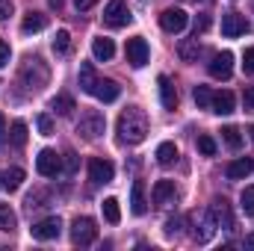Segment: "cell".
<instances>
[{
    "instance_id": "cell-46",
    "label": "cell",
    "mask_w": 254,
    "mask_h": 251,
    "mask_svg": "<svg viewBox=\"0 0 254 251\" xmlns=\"http://www.w3.org/2000/svg\"><path fill=\"white\" fill-rule=\"evenodd\" d=\"M51 3V9H63V0H48Z\"/></svg>"
},
{
    "instance_id": "cell-38",
    "label": "cell",
    "mask_w": 254,
    "mask_h": 251,
    "mask_svg": "<svg viewBox=\"0 0 254 251\" xmlns=\"http://www.w3.org/2000/svg\"><path fill=\"white\" fill-rule=\"evenodd\" d=\"M243 104H246V113H254V86H252V89H246Z\"/></svg>"
},
{
    "instance_id": "cell-1",
    "label": "cell",
    "mask_w": 254,
    "mask_h": 251,
    "mask_svg": "<svg viewBox=\"0 0 254 251\" xmlns=\"http://www.w3.org/2000/svg\"><path fill=\"white\" fill-rule=\"evenodd\" d=\"M148 136V116L139 107H127L119 116V139L125 145H139Z\"/></svg>"
},
{
    "instance_id": "cell-14",
    "label": "cell",
    "mask_w": 254,
    "mask_h": 251,
    "mask_svg": "<svg viewBox=\"0 0 254 251\" xmlns=\"http://www.w3.org/2000/svg\"><path fill=\"white\" fill-rule=\"evenodd\" d=\"M98 101H104V104H113V101H119V95H122V86L116 83V80H101L98 77V83H95V92H92Z\"/></svg>"
},
{
    "instance_id": "cell-23",
    "label": "cell",
    "mask_w": 254,
    "mask_h": 251,
    "mask_svg": "<svg viewBox=\"0 0 254 251\" xmlns=\"http://www.w3.org/2000/svg\"><path fill=\"white\" fill-rule=\"evenodd\" d=\"M175 160H178V145H175V142L157 145V163H160V166H172Z\"/></svg>"
},
{
    "instance_id": "cell-27",
    "label": "cell",
    "mask_w": 254,
    "mask_h": 251,
    "mask_svg": "<svg viewBox=\"0 0 254 251\" xmlns=\"http://www.w3.org/2000/svg\"><path fill=\"white\" fill-rule=\"evenodd\" d=\"M9 139H12L15 148H24V145H27V125H24V122H12V133H9Z\"/></svg>"
},
{
    "instance_id": "cell-26",
    "label": "cell",
    "mask_w": 254,
    "mask_h": 251,
    "mask_svg": "<svg viewBox=\"0 0 254 251\" xmlns=\"http://www.w3.org/2000/svg\"><path fill=\"white\" fill-rule=\"evenodd\" d=\"M104 219L110 222V225H119L122 222V210H119V201L116 198H104Z\"/></svg>"
},
{
    "instance_id": "cell-39",
    "label": "cell",
    "mask_w": 254,
    "mask_h": 251,
    "mask_svg": "<svg viewBox=\"0 0 254 251\" xmlns=\"http://www.w3.org/2000/svg\"><path fill=\"white\" fill-rule=\"evenodd\" d=\"M9 57H12V51H9V45H6V42L0 39V68L9 63Z\"/></svg>"
},
{
    "instance_id": "cell-20",
    "label": "cell",
    "mask_w": 254,
    "mask_h": 251,
    "mask_svg": "<svg viewBox=\"0 0 254 251\" xmlns=\"http://www.w3.org/2000/svg\"><path fill=\"white\" fill-rule=\"evenodd\" d=\"M92 54H95V60H98V63H110V60L116 57V45H113V39L98 36V39L92 42Z\"/></svg>"
},
{
    "instance_id": "cell-37",
    "label": "cell",
    "mask_w": 254,
    "mask_h": 251,
    "mask_svg": "<svg viewBox=\"0 0 254 251\" xmlns=\"http://www.w3.org/2000/svg\"><path fill=\"white\" fill-rule=\"evenodd\" d=\"M77 166H80L77 154H65V172H68V175H74V172H77Z\"/></svg>"
},
{
    "instance_id": "cell-34",
    "label": "cell",
    "mask_w": 254,
    "mask_h": 251,
    "mask_svg": "<svg viewBox=\"0 0 254 251\" xmlns=\"http://www.w3.org/2000/svg\"><path fill=\"white\" fill-rule=\"evenodd\" d=\"M198 151H201L204 157H213V154H216V142H213V136H198Z\"/></svg>"
},
{
    "instance_id": "cell-16",
    "label": "cell",
    "mask_w": 254,
    "mask_h": 251,
    "mask_svg": "<svg viewBox=\"0 0 254 251\" xmlns=\"http://www.w3.org/2000/svg\"><path fill=\"white\" fill-rule=\"evenodd\" d=\"M234 107H237V98H234V92H216L213 95V101H210V110L216 113V116H231L234 113Z\"/></svg>"
},
{
    "instance_id": "cell-8",
    "label": "cell",
    "mask_w": 254,
    "mask_h": 251,
    "mask_svg": "<svg viewBox=\"0 0 254 251\" xmlns=\"http://www.w3.org/2000/svg\"><path fill=\"white\" fill-rule=\"evenodd\" d=\"M116 178V166L110 163V160H101V157H92L89 160V181L92 184H110Z\"/></svg>"
},
{
    "instance_id": "cell-10",
    "label": "cell",
    "mask_w": 254,
    "mask_h": 251,
    "mask_svg": "<svg viewBox=\"0 0 254 251\" xmlns=\"http://www.w3.org/2000/svg\"><path fill=\"white\" fill-rule=\"evenodd\" d=\"M127 63L133 65V68H142V65L148 63V57H151V48H148V42L142 39V36H136V39H127Z\"/></svg>"
},
{
    "instance_id": "cell-5",
    "label": "cell",
    "mask_w": 254,
    "mask_h": 251,
    "mask_svg": "<svg viewBox=\"0 0 254 251\" xmlns=\"http://www.w3.org/2000/svg\"><path fill=\"white\" fill-rule=\"evenodd\" d=\"M104 21H107V27L119 30V27H127V24L133 21V15H130V9H127L125 0H110L107 9H104Z\"/></svg>"
},
{
    "instance_id": "cell-11",
    "label": "cell",
    "mask_w": 254,
    "mask_h": 251,
    "mask_svg": "<svg viewBox=\"0 0 254 251\" xmlns=\"http://www.w3.org/2000/svg\"><path fill=\"white\" fill-rule=\"evenodd\" d=\"M207 71H210V77H216V80H231V74H234V54H231V51L216 54L213 63L207 65Z\"/></svg>"
},
{
    "instance_id": "cell-9",
    "label": "cell",
    "mask_w": 254,
    "mask_h": 251,
    "mask_svg": "<svg viewBox=\"0 0 254 251\" xmlns=\"http://www.w3.org/2000/svg\"><path fill=\"white\" fill-rule=\"evenodd\" d=\"M60 231H63V222H60V216H48V219H42V222H36V225L30 228L33 240H42V243H48V240H57V237H60Z\"/></svg>"
},
{
    "instance_id": "cell-42",
    "label": "cell",
    "mask_w": 254,
    "mask_h": 251,
    "mask_svg": "<svg viewBox=\"0 0 254 251\" xmlns=\"http://www.w3.org/2000/svg\"><path fill=\"white\" fill-rule=\"evenodd\" d=\"M98 0H74V6H77V12H86V9H92Z\"/></svg>"
},
{
    "instance_id": "cell-36",
    "label": "cell",
    "mask_w": 254,
    "mask_h": 251,
    "mask_svg": "<svg viewBox=\"0 0 254 251\" xmlns=\"http://www.w3.org/2000/svg\"><path fill=\"white\" fill-rule=\"evenodd\" d=\"M243 71H246V74H254V48H249V51L243 54Z\"/></svg>"
},
{
    "instance_id": "cell-17",
    "label": "cell",
    "mask_w": 254,
    "mask_h": 251,
    "mask_svg": "<svg viewBox=\"0 0 254 251\" xmlns=\"http://www.w3.org/2000/svg\"><path fill=\"white\" fill-rule=\"evenodd\" d=\"M252 172H254V160H249V157H240V160L228 163V169H225L228 181H246Z\"/></svg>"
},
{
    "instance_id": "cell-7",
    "label": "cell",
    "mask_w": 254,
    "mask_h": 251,
    "mask_svg": "<svg viewBox=\"0 0 254 251\" xmlns=\"http://www.w3.org/2000/svg\"><path fill=\"white\" fill-rule=\"evenodd\" d=\"M36 169H39L42 178H57V175L63 172V157H60L57 151L45 148V151H39V157H36Z\"/></svg>"
},
{
    "instance_id": "cell-33",
    "label": "cell",
    "mask_w": 254,
    "mask_h": 251,
    "mask_svg": "<svg viewBox=\"0 0 254 251\" xmlns=\"http://www.w3.org/2000/svg\"><path fill=\"white\" fill-rule=\"evenodd\" d=\"M240 201H243V210H246V216H254V187H246V189H243Z\"/></svg>"
},
{
    "instance_id": "cell-29",
    "label": "cell",
    "mask_w": 254,
    "mask_h": 251,
    "mask_svg": "<svg viewBox=\"0 0 254 251\" xmlns=\"http://www.w3.org/2000/svg\"><path fill=\"white\" fill-rule=\"evenodd\" d=\"M192 98H195V104H198V110H210V101H213V92H210L207 86H195V92H192Z\"/></svg>"
},
{
    "instance_id": "cell-22",
    "label": "cell",
    "mask_w": 254,
    "mask_h": 251,
    "mask_svg": "<svg viewBox=\"0 0 254 251\" xmlns=\"http://www.w3.org/2000/svg\"><path fill=\"white\" fill-rule=\"evenodd\" d=\"M95 83H98L95 65H92V63H83V65H80V89L92 95V92H95Z\"/></svg>"
},
{
    "instance_id": "cell-44",
    "label": "cell",
    "mask_w": 254,
    "mask_h": 251,
    "mask_svg": "<svg viewBox=\"0 0 254 251\" xmlns=\"http://www.w3.org/2000/svg\"><path fill=\"white\" fill-rule=\"evenodd\" d=\"M6 133H9V130H6V119H3V113H0V142L6 139Z\"/></svg>"
},
{
    "instance_id": "cell-30",
    "label": "cell",
    "mask_w": 254,
    "mask_h": 251,
    "mask_svg": "<svg viewBox=\"0 0 254 251\" xmlns=\"http://www.w3.org/2000/svg\"><path fill=\"white\" fill-rule=\"evenodd\" d=\"M51 107H54L60 116H68V113L74 110V98H71V95H57V98L51 101Z\"/></svg>"
},
{
    "instance_id": "cell-2",
    "label": "cell",
    "mask_w": 254,
    "mask_h": 251,
    "mask_svg": "<svg viewBox=\"0 0 254 251\" xmlns=\"http://www.w3.org/2000/svg\"><path fill=\"white\" fill-rule=\"evenodd\" d=\"M95 237H98V225H95V219H89V216H77V219L71 222V243H74V246H92Z\"/></svg>"
},
{
    "instance_id": "cell-12",
    "label": "cell",
    "mask_w": 254,
    "mask_h": 251,
    "mask_svg": "<svg viewBox=\"0 0 254 251\" xmlns=\"http://www.w3.org/2000/svg\"><path fill=\"white\" fill-rule=\"evenodd\" d=\"M187 24H190V15L184 9H166L160 15V27L166 33H181V30H187Z\"/></svg>"
},
{
    "instance_id": "cell-47",
    "label": "cell",
    "mask_w": 254,
    "mask_h": 251,
    "mask_svg": "<svg viewBox=\"0 0 254 251\" xmlns=\"http://www.w3.org/2000/svg\"><path fill=\"white\" fill-rule=\"evenodd\" d=\"M249 133H252V142H254V127H249Z\"/></svg>"
},
{
    "instance_id": "cell-18",
    "label": "cell",
    "mask_w": 254,
    "mask_h": 251,
    "mask_svg": "<svg viewBox=\"0 0 254 251\" xmlns=\"http://www.w3.org/2000/svg\"><path fill=\"white\" fill-rule=\"evenodd\" d=\"M145 210H148L145 184H142V181H133V189H130V213H133V216H145Z\"/></svg>"
},
{
    "instance_id": "cell-24",
    "label": "cell",
    "mask_w": 254,
    "mask_h": 251,
    "mask_svg": "<svg viewBox=\"0 0 254 251\" xmlns=\"http://www.w3.org/2000/svg\"><path fill=\"white\" fill-rule=\"evenodd\" d=\"M222 139H225V145H228L231 151H240V148H243V133H240L234 125L222 127Z\"/></svg>"
},
{
    "instance_id": "cell-15",
    "label": "cell",
    "mask_w": 254,
    "mask_h": 251,
    "mask_svg": "<svg viewBox=\"0 0 254 251\" xmlns=\"http://www.w3.org/2000/svg\"><path fill=\"white\" fill-rule=\"evenodd\" d=\"M210 213H213V219H216V228H225V231L234 228V216H231V207H228L225 198H216V201L210 204Z\"/></svg>"
},
{
    "instance_id": "cell-25",
    "label": "cell",
    "mask_w": 254,
    "mask_h": 251,
    "mask_svg": "<svg viewBox=\"0 0 254 251\" xmlns=\"http://www.w3.org/2000/svg\"><path fill=\"white\" fill-rule=\"evenodd\" d=\"M24 178H27V175H24V169H18V166H15V169H9V172L3 175V187L9 189V192H15V189H21Z\"/></svg>"
},
{
    "instance_id": "cell-35",
    "label": "cell",
    "mask_w": 254,
    "mask_h": 251,
    "mask_svg": "<svg viewBox=\"0 0 254 251\" xmlns=\"http://www.w3.org/2000/svg\"><path fill=\"white\" fill-rule=\"evenodd\" d=\"M36 127H39L42 136H51V133H54V122H51V116H39V119H36Z\"/></svg>"
},
{
    "instance_id": "cell-40",
    "label": "cell",
    "mask_w": 254,
    "mask_h": 251,
    "mask_svg": "<svg viewBox=\"0 0 254 251\" xmlns=\"http://www.w3.org/2000/svg\"><path fill=\"white\" fill-rule=\"evenodd\" d=\"M178 228H181V222H178V219H169V222H166V237H175Z\"/></svg>"
},
{
    "instance_id": "cell-48",
    "label": "cell",
    "mask_w": 254,
    "mask_h": 251,
    "mask_svg": "<svg viewBox=\"0 0 254 251\" xmlns=\"http://www.w3.org/2000/svg\"><path fill=\"white\" fill-rule=\"evenodd\" d=\"M0 187H3V175H0Z\"/></svg>"
},
{
    "instance_id": "cell-43",
    "label": "cell",
    "mask_w": 254,
    "mask_h": 251,
    "mask_svg": "<svg viewBox=\"0 0 254 251\" xmlns=\"http://www.w3.org/2000/svg\"><path fill=\"white\" fill-rule=\"evenodd\" d=\"M195 27H198V30H207V27H210V18H207V15H201V18H198V24H195Z\"/></svg>"
},
{
    "instance_id": "cell-6",
    "label": "cell",
    "mask_w": 254,
    "mask_h": 251,
    "mask_svg": "<svg viewBox=\"0 0 254 251\" xmlns=\"http://www.w3.org/2000/svg\"><path fill=\"white\" fill-rule=\"evenodd\" d=\"M246 33H252V24H249L246 15H240V12H225L222 15V36L237 39V36H246Z\"/></svg>"
},
{
    "instance_id": "cell-31",
    "label": "cell",
    "mask_w": 254,
    "mask_h": 251,
    "mask_svg": "<svg viewBox=\"0 0 254 251\" xmlns=\"http://www.w3.org/2000/svg\"><path fill=\"white\" fill-rule=\"evenodd\" d=\"M178 54H181V60H184V63H192V60L198 57V39H190V42H184V45L178 48Z\"/></svg>"
},
{
    "instance_id": "cell-4",
    "label": "cell",
    "mask_w": 254,
    "mask_h": 251,
    "mask_svg": "<svg viewBox=\"0 0 254 251\" xmlns=\"http://www.w3.org/2000/svg\"><path fill=\"white\" fill-rule=\"evenodd\" d=\"M104 127H107L104 116H101L98 110H89V113L80 116V122H77V133H80L83 139H98V136L104 133Z\"/></svg>"
},
{
    "instance_id": "cell-13",
    "label": "cell",
    "mask_w": 254,
    "mask_h": 251,
    "mask_svg": "<svg viewBox=\"0 0 254 251\" xmlns=\"http://www.w3.org/2000/svg\"><path fill=\"white\" fill-rule=\"evenodd\" d=\"M178 198V187H175V181H157L154 184V189H151V201L154 204H172Z\"/></svg>"
},
{
    "instance_id": "cell-28",
    "label": "cell",
    "mask_w": 254,
    "mask_h": 251,
    "mask_svg": "<svg viewBox=\"0 0 254 251\" xmlns=\"http://www.w3.org/2000/svg\"><path fill=\"white\" fill-rule=\"evenodd\" d=\"M15 225H18V219L12 213V207L9 204H0V231H15Z\"/></svg>"
},
{
    "instance_id": "cell-41",
    "label": "cell",
    "mask_w": 254,
    "mask_h": 251,
    "mask_svg": "<svg viewBox=\"0 0 254 251\" xmlns=\"http://www.w3.org/2000/svg\"><path fill=\"white\" fill-rule=\"evenodd\" d=\"M12 15V3L9 0H0V21H6Z\"/></svg>"
},
{
    "instance_id": "cell-3",
    "label": "cell",
    "mask_w": 254,
    "mask_h": 251,
    "mask_svg": "<svg viewBox=\"0 0 254 251\" xmlns=\"http://www.w3.org/2000/svg\"><path fill=\"white\" fill-rule=\"evenodd\" d=\"M192 240L195 243H210L213 234H216V219L210 210H201V213H192Z\"/></svg>"
},
{
    "instance_id": "cell-19",
    "label": "cell",
    "mask_w": 254,
    "mask_h": 251,
    "mask_svg": "<svg viewBox=\"0 0 254 251\" xmlns=\"http://www.w3.org/2000/svg\"><path fill=\"white\" fill-rule=\"evenodd\" d=\"M157 86H160V101H163V107H166V110H175V107H178V92H175L172 80H169L166 74H160V77H157Z\"/></svg>"
},
{
    "instance_id": "cell-32",
    "label": "cell",
    "mask_w": 254,
    "mask_h": 251,
    "mask_svg": "<svg viewBox=\"0 0 254 251\" xmlns=\"http://www.w3.org/2000/svg\"><path fill=\"white\" fill-rule=\"evenodd\" d=\"M54 51H57V54H68V51H71V36H68V30H60V33L54 36Z\"/></svg>"
},
{
    "instance_id": "cell-45",
    "label": "cell",
    "mask_w": 254,
    "mask_h": 251,
    "mask_svg": "<svg viewBox=\"0 0 254 251\" xmlns=\"http://www.w3.org/2000/svg\"><path fill=\"white\" fill-rule=\"evenodd\" d=\"M243 246H246V249H254V234H249V237L243 240Z\"/></svg>"
},
{
    "instance_id": "cell-21",
    "label": "cell",
    "mask_w": 254,
    "mask_h": 251,
    "mask_svg": "<svg viewBox=\"0 0 254 251\" xmlns=\"http://www.w3.org/2000/svg\"><path fill=\"white\" fill-rule=\"evenodd\" d=\"M48 27V18L42 15V12H27L24 15V21H21V33H39V30H45Z\"/></svg>"
}]
</instances>
